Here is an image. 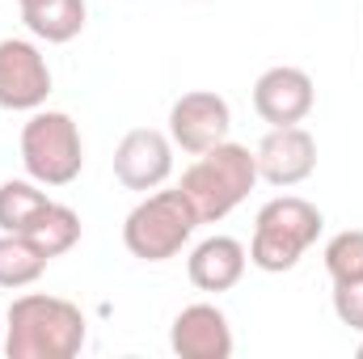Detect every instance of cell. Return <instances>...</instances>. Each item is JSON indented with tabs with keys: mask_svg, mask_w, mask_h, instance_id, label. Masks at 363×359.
Masks as SVG:
<instances>
[{
	"mask_svg": "<svg viewBox=\"0 0 363 359\" xmlns=\"http://www.w3.org/2000/svg\"><path fill=\"white\" fill-rule=\"evenodd\" d=\"M4 355L9 359H72L85 347V313L47 292H26L4 313Z\"/></svg>",
	"mask_w": 363,
	"mask_h": 359,
	"instance_id": "6da1fadb",
	"label": "cell"
},
{
	"mask_svg": "<svg viewBox=\"0 0 363 359\" xmlns=\"http://www.w3.org/2000/svg\"><path fill=\"white\" fill-rule=\"evenodd\" d=\"M182 194L194 203L199 224H216L224 220L233 207H241L250 199V190L258 186V157L245 144H216L207 153H199V161L182 174Z\"/></svg>",
	"mask_w": 363,
	"mask_h": 359,
	"instance_id": "7a4b0ae2",
	"label": "cell"
},
{
	"mask_svg": "<svg viewBox=\"0 0 363 359\" xmlns=\"http://www.w3.org/2000/svg\"><path fill=\"white\" fill-rule=\"evenodd\" d=\"M325 216L317 203L300 199V194H279L271 203H262L258 220H254V241H250V263L267 275L291 270L308 245L321 237Z\"/></svg>",
	"mask_w": 363,
	"mask_h": 359,
	"instance_id": "3957f363",
	"label": "cell"
},
{
	"mask_svg": "<svg viewBox=\"0 0 363 359\" xmlns=\"http://www.w3.org/2000/svg\"><path fill=\"white\" fill-rule=\"evenodd\" d=\"M194 228H199V211L182 194V186H174V190L157 186L152 194H144L127 211V220H123V245L140 263H169V258L182 254V245L194 237Z\"/></svg>",
	"mask_w": 363,
	"mask_h": 359,
	"instance_id": "277c9868",
	"label": "cell"
},
{
	"mask_svg": "<svg viewBox=\"0 0 363 359\" xmlns=\"http://www.w3.org/2000/svg\"><path fill=\"white\" fill-rule=\"evenodd\" d=\"M21 165L38 186H68L85 170V140L72 114L64 110H30L21 127Z\"/></svg>",
	"mask_w": 363,
	"mask_h": 359,
	"instance_id": "5b68a950",
	"label": "cell"
},
{
	"mask_svg": "<svg viewBox=\"0 0 363 359\" xmlns=\"http://www.w3.org/2000/svg\"><path fill=\"white\" fill-rule=\"evenodd\" d=\"M228 131H233V110L216 89H190L169 106V140L190 157L224 144Z\"/></svg>",
	"mask_w": 363,
	"mask_h": 359,
	"instance_id": "8992f818",
	"label": "cell"
},
{
	"mask_svg": "<svg viewBox=\"0 0 363 359\" xmlns=\"http://www.w3.org/2000/svg\"><path fill=\"white\" fill-rule=\"evenodd\" d=\"M51 93L47 55L30 38H0V110H38Z\"/></svg>",
	"mask_w": 363,
	"mask_h": 359,
	"instance_id": "52a82bcc",
	"label": "cell"
},
{
	"mask_svg": "<svg viewBox=\"0 0 363 359\" xmlns=\"http://www.w3.org/2000/svg\"><path fill=\"white\" fill-rule=\"evenodd\" d=\"M174 174V140L157 127H131L114 148V178L127 190H157Z\"/></svg>",
	"mask_w": 363,
	"mask_h": 359,
	"instance_id": "ba28073f",
	"label": "cell"
},
{
	"mask_svg": "<svg viewBox=\"0 0 363 359\" xmlns=\"http://www.w3.org/2000/svg\"><path fill=\"white\" fill-rule=\"evenodd\" d=\"M313 101H317V89H313V77L304 68H291V64H279V68H267L258 81H254V110L262 123L271 127H291V123H304L313 114Z\"/></svg>",
	"mask_w": 363,
	"mask_h": 359,
	"instance_id": "9c48e42d",
	"label": "cell"
},
{
	"mask_svg": "<svg viewBox=\"0 0 363 359\" xmlns=\"http://www.w3.org/2000/svg\"><path fill=\"white\" fill-rule=\"evenodd\" d=\"M254 157H258V178L287 190V186H300L304 178H313V170H317V140L300 123L271 127Z\"/></svg>",
	"mask_w": 363,
	"mask_h": 359,
	"instance_id": "30bf717a",
	"label": "cell"
},
{
	"mask_svg": "<svg viewBox=\"0 0 363 359\" xmlns=\"http://www.w3.org/2000/svg\"><path fill=\"white\" fill-rule=\"evenodd\" d=\"M169 347L182 359H228L233 355V326L216 304H186L169 326Z\"/></svg>",
	"mask_w": 363,
	"mask_h": 359,
	"instance_id": "8fae6325",
	"label": "cell"
},
{
	"mask_svg": "<svg viewBox=\"0 0 363 359\" xmlns=\"http://www.w3.org/2000/svg\"><path fill=\"white\" fill-rule=\"evenodd\" d=\"M250 267V250L237 237H207L190 250L186 258V275L199 292H228L241 283V275Z\"/></svg>",
	"mask_w": 363,
	"mask_h": 359,
	"instance_id": "7c38bea8",
	"label": "cell"
},
{
	"mask_svg": "<svg viewBox=\"0 0 363 359\" xmlns=\"http://www.w3.org/2000/svg\"><path fill=\"white\" fill-rule=\"evenodd\" d=\"M85 0H34V4H21V21L34 38L43 43H72L81 30H85Z\"/></svg>",
	"mask_w": 363,
	"mask_h": 359,
	"instance_id": "4fadbf2b",
	"label": "cell"
},
{
	"mask_svg": "<svg viewBox=\"0 0 363 359\" xmlns=\"http://www.w3.org/2000/svg\"><path fill=\"white\" fill-rule=\"evenodd\" d=\"M26 237L47 254V258H60V254H68L77 241H81V216L68 207V203H47L43 211H38V220L26 228Z\"/></svg>",
	"mask_w": 363,
	"mask_h": 359,
	"instance_id": "5bb4252c",
	"label": "cell"
},
{
	"mask_svg": "<svg viewBox=\"0 0 363 359\" xmlns=\"http://www.w3.org/2000/svg\"><path fill=\"white\" fill-rule=\"evenodd\" d=\"M47 254L26 233H0V287H30L43 279Z\"/></svg>",
	"mask_w": 363,
	"mask_h": 359,
	"instance_id": "9a60e30c",
	"label": "cell"
},
{
	"mask_svg": "<svg viewBox=\"0 0 363 359\" xmlns=\"http://www.w3.org/2000/svg\"><path fill=\"white\" fill-rule=\"evenodd\" d=\"M51 199L38 190V182L30 178H9L0 182V233H26L34 220H38V211L47 207Z\"/></svg>",
	"mask_w": 363,
	"mask_h": 359,
	"instance_id": "2e32d148",
	"label": "cell"
},
{
	"mask_svg": "<svg viewBox=\"0 0 363 359\" xmlns=\"http://www.w3.org/2000/svg\"><path fill=\"white\" fill-rule=\"evenodd\" d=\"M325 275L334 283H363V228H347L325 245Z\"/></svg>",
	"mask_w": 363,
	"mask_h": 359,
	"instance_id": "e0dca14e",
	"label": "cell"
},
{
	"mask_svg": "<svg viewBox=\"0 0 363 359\" xmlns=\"http://www.w3.org/2000/svg\"><path fill=\"white\" fill-rule=\"evenodd\" d=\"M334 313L342 326L363 334V283H334Z\"/></svg>",
	"mask_w": 363,
	"mask_h": 359,
	"instance_id": "ac0fdd59",
	"label": "cell"
},
{
	"mask_svg": "<svg viewBox=\"0 0 363 359\" xmlns=\"http://www.w3.org/2000/svg\"><path fill=\"white\" fill-rule=\"evenodd\" d=\"M0 343H4V313H0Z\"/></svg>",
	"mask_w": 363,
	"mask_h": 359,
	"instance_id": "d6986e66",
	"label": "cell"
},
{
	"mask_svg": "<svg viewBox=\"0 0 363 359\" xmlns=\"http://www.w3.org/2000/svg\"><path fill=\"white\" fill-rule=\"evenodd\" d=\"M17 4H34V0H17Z\"/></svg>",
	"mask_w": 363,
	"mask_h": 359,
	"instance_id": "ffe728a7",
	"label": "cell"
},
{
	"mask_svg": "<svg viewBox=\"0 0 363 359\" xmlns=\"http://www.w3.org/2000/svg\"><path fill=\"white\" fill-rule=\"evenodd\" d=\"M359 359H363V343H359Z\"/></svg>",
	"mask_w": 363,
	"mask_h": 359,
	"instance_id": "44dd1931",
	"label": "cell"
}]
</instances>
